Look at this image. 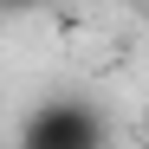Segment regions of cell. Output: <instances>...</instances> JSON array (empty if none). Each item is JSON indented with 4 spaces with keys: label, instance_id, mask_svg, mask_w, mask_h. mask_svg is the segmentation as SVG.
<instances>
[{
    "label": "cell",
    "instance_id": "obj_1",
    "mask_svg": "<svg viewBox=\"0 0 149 149\" xmlns=\"http://www.w3.org/2000/svg\"><path fill=\"white\" fill-rule=\"evenodd\" d=\"M104 143H110V123L84 97H52L19 130V149H104Z\"/></svg>",
    "mask_w": 149,
    "mask_h": 149
},
{
    "label": "cell",
    "instance_id": "obj_2",
    "mask_svg": "<svg viewBox=\"0 0 149 149\" xmlns=\"http://www.w3.org/2000/svg\"><path fill=\"white\" fill-rule=\"evenodd\" d=\"M0 7H58V0H0Z\"/></svg>",
    "mask_w": 149,
    "mask_h": 149
}]
</instances>
